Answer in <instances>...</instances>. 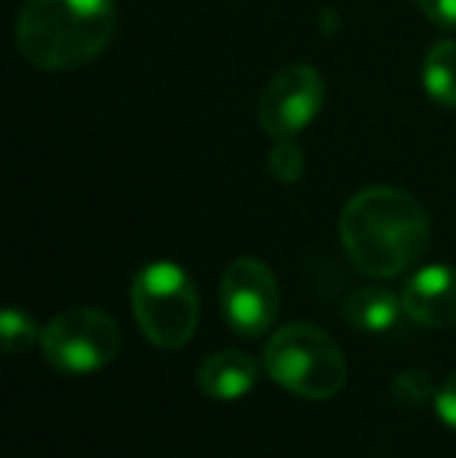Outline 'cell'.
<instances>
[{
	"instance_id": "obj_8",
	"label": "cell",
	"mask_w": 456,
	"mask_h": 458,
	"mask_svg": "<svg viewBox=\"0 0 456 458\" xmlns=\"http://www.w3.org/2000/svg\"><path fill=\"white\" fill-rule=\"evenodd\" d=\"M403 315L426 327H456V266H428L400 290Z\"/></svg>"
},
{
	"instance_id": "obj_6",
	"label": "cell",
	"mask_w": 456,
	"mask_h": 458,
	"mask_svg": "<svg viewBox=\"0 0 456 458\" xmlns=\"http://www.w3.org/2000/svg\"><path fill=\"white\" fill-rule=\"evenodd\" d=\"M279 281L266 262L254 259V256H241L222 272L219 306L231 331L241 337L266 334L279 315Z\"/></svg>"
},
{
	"instance_id": "obj_7",
	"label": "cell",
	"mask_w": 456,
	"mask_h": 458,
	"mask_svg": "<svg viewBox=\"0 0 456 458\" xmlns=\"http://www.w3.org/2000/svg\"><path fill=\"white\" fill-rule=\"evenodd\" d=\"M325 103V81L306 63L285 66L269 79L256 106L260 128L269 138H297Z\"/></svg>"
},
{
	"instance_id": "obj_9",
	"label": "cell",
	"mask_w": 456,
	"mask_h": 458,
	"mask_svg": "<svg viewBox=\"0 0 456 458\" xmlns=\"http://www.w3.org/2000/svg\"><path fill=\"white\" fill-rule=\"evenodd\" d=\"M256 377H260L256 362L247 356V352H237V350L213 352V356L203 359L194 374L201 393H207V396H213V399L247 396V393L256 386Z\"/></svg>"
},
{
	"instance_id": "obj_2",
	"label": "cell",
	"mask_w": 456,
	"mask_h": 458,
	"mask_svg": "<svg viewBox=\"0 0 456 458\" xmlns=\"http://www.w3.org/2000/svg\"><path fill=\"white\" fill-rule=\"evenodd\" d=\"M113 31V0H25L16 19V47L31 66L69 72L91 63Z\"/></svg>"
},
{
	"instance_id": "obj_5",
	"label": "cell",
	"mask_w": 456,
	"mask_h": 458,
	"mask_svg": "<svg viewBox=\"0 0 456 458\" xmlns=\"http://www.w3.org/2000/svg\"><path fill=\"white\" fill-rule=\"evenodd\" d=\"M119 325L100 309H66L41 331V352L56 371L91 374L119 356Z\"/></svg>"
},
{
	"instance_id": "obj_14",
	"label": "cell",
	"mask_w": 456,
	"mask_h": 458,
	"mask_svg": "<svg viewBox=\"0 0 456 458\" xmlns=\"http://www.w3.org/2000/svg\"><path fill=\"white\" fill-rule=\"evenodd\" d=\"M391 390H394L397 403H403V405H422V403H428V399L434 396L432 377H428L426 371H416V368L397 374L394 384H391Z\"/></svg>"
},
{
	"instance_id": "obj_3",
	"label": "cell",
	"mask_w": 456,
	"mask_h": 458,
	"mask_svg": "<svg viewBox=\"0 0 456 458\" xmlns=\"http://www.w3.org/2000/svg\"><path fill=\"white\" fill-rule=\"evenodd\" d=\"M269 377L304 399H331L347 384L341 346L313 325H288L272 334L262 352Z\"/></svg>"
},
{
	"instance_id": "obj_16",
	"label": "cell",
	"mask_w": 456,
	"mask_h": 458,
	"mask_svg": "<svg viewBox=\"0 0 456 458\" xmlns=\"http://www.w3.org/2000/svg\"><path fill=\"white\" fill-rule=\"evenodd\" d=\"M434 405H438L441 421L456 428V374H451V377L444 380V386L434 393Z\"/></svg>"
},
{
	"instance_id": "obj_1",
	"label": "cell",
	"mask_w": 456,
	"mask_h": 458,
	"mask_svg": "<svg viewBox=\"0 0 456 458\" xmlns=\"http://www.w3.org/2000/svg\"><path fill=\"white\" fill-rule=\"evenodd\" d=\"M341 243L369 277H397L428 247V216L400 187H366L341 212Z\"/></svg>"
},
{
	"instance_id": "obj_11",
	"label": "cell",
	"mask_w": 456,
	"mask_h": 458,
	"mask_svg": "<svg viewBox=\"0 0 456 458\" xmlns=\"http://www.w3.org/2000/svg\"><path fill=\"white\" fill-rule=\"evenodd\" d=\"M422 88L438 106L456 109V41H438L426 54Z\"/></svg>"
},
{
	"instance_id": "obj_15",
	"label": "cell",
	"mask_w": 456,
	"mask_h": 458,
	"mask_svg": "<svg viewBox=\"0 0 456 458\" xmlns=\"http://www.w3.org/2000/svg\"><path fill=\"white\" fill-rule=\"evenodd\" d=\"M419 10L432 19L441 29H453L456 31V0H416Z\"/></svg>"
},
{
	"instance_id": "obj_12",
	"label": "cell",
	"mask_w": 456,
	"mask_h": 458,
	"mask_svg": "<svg viewBox=\"0 0 456 458\" xmlns=\"http://www.w3.org/2000/svg\"><path fill=\"white\" fill-rule=\"evenodd\" d=\"M0 337H4V350L10 356L19 352H29L35 344H41V331L35 327L29 312H19V309H6L0 315Z\"/></svg>"
},
{
	"instance_id": "obj_13",
	"label": "cell",
	"mask_w": 456,
	"mask_h": 458,
	"mask_svg": "<svg viewBox=\"0 0 456 458\" xmlns=\"http://www.w3.org/2000/svg\"><path fill=\"white\" fill-rule=\"evenodd\" d=\"M304 169H306V159H304V150L294 144V138H279L269 150V175L281 184H294L304 178Z\"/></svg>"
},
{
	"instance_id": "obj_10",
	"label": "cell",
	"mask_w": 456,
	"mask_h": 458,
	"mask_svg": "<svg viewBox=\"0 0 456 458\" xmlns=\"http://www.w3.org/2000/svg\"><path fill=\"white\" fill-rule=\"evenodd\" d=\"M403 312V302L397 293L384 287H359L347 296L344 302V315L353 327L359 331H369V334H382L388 327L397 325Z\"/></svg>"
},
{
	"instance_id": "obj_4",
	"label": "cell",
	"mask_w": 456,
	"mask_h": 458,
	"mask_svg": "<svg viewBox=\"0 0 456 458\" xmlns=\"http://www.w3.org/2000/svg\"><path fill=\"white\" fill-rule=\"evenodd\" d=\"M132 312L153 346L182 350L201 321V296L182 266L151 262L132 281Z\"/></svg>"
}]
</instances>
